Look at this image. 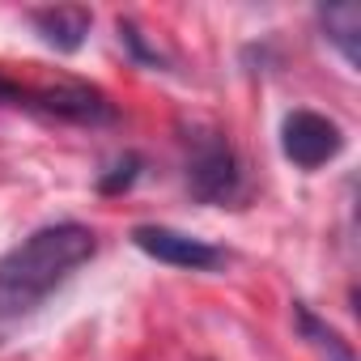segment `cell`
Returning a JSON list of instances; mask_svg holds the SVG:
<instances>
[{"mask_svg":"<svg viewBox=\"0 0 361 361\" xmlns=\"http://www.w3.org/2000/svg\"><path fill=\"white\" fill-rule=\"evenodd\" d=\"M293 319H298V327H302V331L310 336V344L327 353V361H353L348 344H344V340H340V336H336V331H331L327 323H319V319H314V314H310V310H306L302 302L293 306Z\"/></svg>","mask_w":361,"mask_h":361,"instance_id":"ba28073f","label":"cell"},{"mask_svg":"<svg viewBox=\"0 0 361 361\" xmlns=\"http://www.w3.org/2000/svg\"><path fill=\"white\" fill-rule=\"evenodd\" d=\"M119 39L128 43V51H132L136 60H145V64H157V56H153V51L145 47V39H140V30H136L132 22H119Z\"/></svg>","mask_w":361,"mask_h":361,"instance_id":"30bf717a","label":"cell"},{"mask_svg":"<svg viewBox=\"0 0 361 361\" xmlns=\"http://www.w3.org/2000/svg\"><path fill=\"white\" fill-rule=\"evenodd\" d=\"M281 149L298 170H319L344 149V132L336 119L319 111H289L281 123Z\"/></svg>","mask_w":361,"mask_h":361,"instance_id":"277c9868","label":"cell"},{"mask_svg":"<svg viewBox=\"0 0 361 361\" xmlns=\"http://www.w3.org/2000/svg\"><path fill=\"white\" fill-rule=\"evenodd\" d=\"M0 102L5 106H26L39 115H56V119H73V123H111L115 106L77 81H60V85H18L0 77Z\"/></svg>","mask_w":361,"mask_h":361,"instance_id":"3957f363","label":"cell"},{"mask_svg":"<svg viewBox=\"0 0 361 361\" xmlns=\"http://www.w3.org/2000/svg\"><path fill=\"white\" fill-rule=\"evenodd\" d=\"M136 174H140V157H136V153H128L123 161H115V166L98 178V188H102L106 196H119V192H128V188L136 183Z\"/></svg>","mask_w":361,"mask_h":361,"instance_id":"9c48e42d","label":"cell"},{"mask_svg":"<svg viewBox=\"0 0 361 361\" xmlns=\"http://www.w3.org/2000/svg\"><path fill=\"white\" fill-rule=\"evenodd\" d=\"M188 192L200 204L243 200V161L217 128H196L188 136Z\"/></svg>","mask_w":361,"mask_h":361,"instance_id":"7a4b0ae2","label":"cell"},{"mask_svg":"<svg viewBox=\"0 0 361 361\" xmlns=\"http://www.w3.org/2000/svg\"><path fill=\"white\" fill-rule=\"evenodd\" d=\"M98 238L81 221H56L26 234L13 251L0 255V323L35 314L81 264H90Z\"/></svg>","mask_w":361,"mask_h":361,"instance_id":"6da1fadb","label":"cell"},{"mask_svg":"<svg viewBox=\"0 0 361 361\" xmlns=\"http://www.w3.org/2000/svg\"><path fill=\"white\" fill-rule=\"evenodd\" d=\"M132 243L157 259V264H170V268H183V272H213L226 264V251L204 243V238H192L183 230H170V226H136L132 230Z\"/></svg>","mask_w":361,"mask_h":361,"instance_id":"5b68a950","label":"cell"},{"mask_svg":"<svg viewBox=\"0 0 361 361\" xmlns=\"http://www.w3.org/2000/svg\"><path fill=\"white\" fill-rule=\"evenodd\" d=\"M319 26H323V39L344 56V64L357 68V60H361V9L353 5V0L323 5L319 9Z\"/></svg>","mask_w":361,"mask_h":361,"instance_id":"52a82bcc","label":"cell"},{"mask_svg":"<svg viewBox=\"0 0 361 361\" xmlns=\"http://www.w3.org/2000/svg\"><path fill=\"white\" fill-rule=\"evenodd\" d=\"M30 22H35V30L43 35L47 47H56V51H77V47L85 43L90 26H94V13L81 9V5H56V9H35Z\"/></svg>","mask_w":361,"mask_h":361,"instance_id":"8992f818","label":"cell"}]
</instances>
